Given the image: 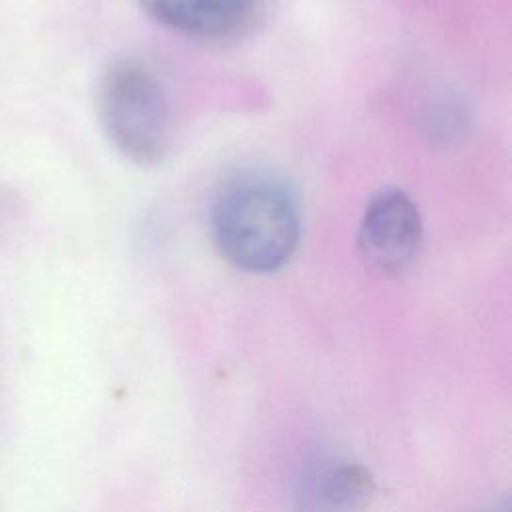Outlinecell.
I'll use <instances>...</instances> for the list:
<instances>
[{"instance_id": "obj_1", "label": "cell", "mask_w": 512, "mask_h": 512, "mask_svg": "<svg viewBox=\"0 0 512 512\" xmlns=\"http://www.w3.org/2000/svg\"><path fill=\"white\" fill-rule=\"evenodd\" d=\"M212 238L234 268L250 274L280 270L300 242V208L286 180L264 170L228 178L210 208Z\"/></svg>"}, {"instance_id": "obj_2", "label": "cell", "mask_w": 512, "mask_h": 512, "mask_svg": "<svg viewBox=\"0 0 512 512\" xmlns=\"http://www.w3.org/2000/svg\"><path fill=\"white\" fill-rule=\"evenodd\" d=\"M98 118L110 142L136 164H156L172 140L170 106L162 82L144 62L108 66L98 86Z\"/></svg>"}, {"instance_id": "obj_3", "label": "cell", "mask_w": 512, "mask_h": 512, "mask_svg": "<svg viewBox=\"0 0 512 512\" xmlns=\"http://www.w3.org/2000/svg\"><path fill=\"white\" fill-rule=\"evenodd\" d=\"M422 246V218L414 200L386 188L370 198L360 230L362 258L382 274H402L416 260Z\"/></svg>"}, {"instance_id": "obj_4", "label": "cell", "mask_w": 512, "mask_h": 512, "mask_svg": "<svg viewBox=\"0 0 512 512\" xmlns=\"http://www.w3.org/2000/svg\"><path fill=\"white\" fill-rule=\"evenodd\" d=\"M164 28L200 40H236L258 20L262 0H138Z\"/></svg>"}, {"instance_id": "obj_5", "label": "cell", "mask_w": 512, "mask_h": 512, "mask_svg": "<svg viewBox=\"0 0 512 512\" xmlns=\"http://www.w3.org/2000/svg\"><path fill=\"white\" fill-rule=\"evenodd\" d=\"M374 492V478L358 462L320 456L308 462L296 482V512H356Z\"/></svg>"}]
</instances>
